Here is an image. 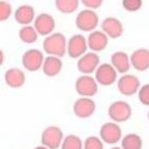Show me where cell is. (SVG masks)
<instances>
[{"label": "cell", "instance_id": "6da1fadb", "mask_svg": "<svg viewBox=\"0 0 149 149\" xmlns=\"http://www.w3.org/2000/svg\"><path fill=\"white\" fill-rule=\"evenodd\" d=\"M68 43L66 37L61 33L47 36L43 42V49L47 55L63 57L67 53Z\"/></svg>", "mask_w": 149, "mask_h": 149}, {"label": "cell", "instance_id": "7a4b0ae2", "mask_svg": "<svg viewBox=\"0 0 149 149\" xmlns=\"http://www.w3.org/2000/svg\"><path fill=\"white\" fill-rule=\"evenodd\" d=\"M64 140L63 131L56 125H50L45 128L41 135V143L49 149L61 148Z\"/></svg>", "mask_w": 149, "mask_h": 149}, {"label": "cell", "instance_id": "3957f363", "mask_svg": "<svg viewBox=\"0 0 149 149\" xmlns=\"http://www.w3.org/2000/svg\"><path fill=\"white\" fill-rule=\"evenodd\" d=\"M107 114L115 123H124L130 118L132 108L125 101H116L109 106Z\"/></svg>", "mask_w": 149, "mask_h": 149}, {"label": "cell", "instance_id": "277c9868", "mask_svg": "<svg viewBox=\"0 0 149 149\" xmlns=\"http://www.w3.org/2000/svg\"><path fill=\"white\" fill-rule=\"evenodd\" d=\"M98 83L91 75H82L75 82V91L82 97H92L98 92Z\"/></svg>", "mask_w": 149, "mask_h": 149}, {"label": "cell", "instance_id": "5b68a950", "mask_svg": "<svg viewBox=\"0 0 149 149\" xmlns=\"http://www.w3.org/2000/svg\"><path fill=\"white\" fill-rule=\"evenodd\" d=\"M117 88L121 95L131 96L138 93L141 88V81L133 74H123L118 79Z\"/></svg>", "mask_w": 149, "mask_h": 149}, {"label": "cell", "instance_id": "8992f818", "mask_svg": "<svg viewBox=\"0 0 149 149\" xmlns=\"http://www.w3.org/2000/svg\"><path fill=\"white\" fill-rule=\"evenodd\" d=\"M76 26L83 32L94 31L99 23V17L93 10H84L80 11L75 20Z\"/></svg>", "mask_w": 149, "mask_h": 149}, {"label": "cell", "instance_id": "52a82bcc", "mask_svg": "<svg viewBox=\"0 0 149 149\" xmlns=\"http://www.w3.org/2000/svg\"><path fill=\"white\" fill-rule=\"evenodd\" d=\"M44 54L37 49H31L23 54L22 63L24 68L28 72H37L42 69L45 61Z\"/></svg>", "mask_w": 149, "mask_h": 149}, {"label": "cell", "instance_id": "ba28073f", "mask_svg": "<svg viewBox=\"0 0 149 149\" xmlns=\"http://www.w3.org/2000/svg\"><path fill=\"white\" fill-rule=\"evenodd\" d=\"M95 79L98 84L102 86H110L114 84L118 79V72L111 63H102L95 72Z\"/></svg>", "mask_w": 149, "mask_h": 149}, {"label": "cell", "instance_id": "9c48e42d", "mask_svg": "<svg viewBox=\"0 0 149 149\" xmlns=\"http://www.w3.org/2000/svg\"><path fill=\"white\" fill-rule=\"evenodd\" d=\"M100 138L104 143L114 145L122 140L121 127L115 122H107L103 124L100 129Z\"/></svg>", "mask_w": 149, "mask_h": 149}, {"label": "cell", "instance_id": "30bf717a", "mask_svg": "<svg viewBox=\"0 0 149 149\" xmlns=\"http://www.w3.org/2000/svg\"><path fill=\"white\" fill-rule=\"evenodd\" d=\"M88 48L87 39L83 35L75 34L72 36L68 41L67 53L72 59H79L87 53Z\"/></svg>", "mask_w": 149, "mask_h": 149}, {"label": "cell", "instance_id": "8fae6325", "mask_svg": "<svg viewBox=\"0 0 149 149\" xmlns=\"http://www.w3.org/2000/svg\"><path fill=\"white\" fill-rule=\"evenodd\" d=\"M95 102L91 97H82L75 101L72 107L73 113L79 118H88L95 111Z\"/></svg>", "mask_w": 149, "mask_h": 149}, {"label": "cell", "instance_id": "7c38bea8", "mask_svg": "<svg viewBox=\"0 0 149 149\" xmlns=\"http://www.w3.org/2000/svg\"><path fill=\"white\" fill-rule=\"evenodd\" d=\"M100 66V57L95 52H88L77 61V68L84 75H91Z\"/></svg>", "mask_w": 149, "mask_h": 149}, {"label": "cell", "instance_id": "4fadbf2b", "mask_svg": "<svg viewBox=\"0 0 149 149\" xmlns=\"http://www.w3.org/2000/svg\"><path fill=\"white\" fill-rule=\"evenodd\" d=\"M56 26V22L52 15L47 13L38 15L34 20V28L41 36L52 34Z\"/></svg>", "mask_w": 149, "mask_h": 149}, {"label": "cell", "instance_id": "5bb4252c", "mask_svg": "<svg viewBox=\"0 0 149 149\" xmlns=\"http://www.w3.org/2000/svg\"><path fill=\"white\" fill-rule=\"evenodd\" d=\"M131 66L138 72H145L149 69V49H137L130 56Z\"/></svg>", "mask_w": 149, "mask_h": 149}, {"label": "cell", "instance_id": "9a60e30c", "mask_svg": "<svg viewBox=\"0 0 149 149\" xmlns=\"http://www.w3.org/2000/svg\"><path fill=\"white\" fill-rule=\"evenodd\" d=\"M101 27L102 29V32L111 38H118L121 37L124 32V26L122 22L114 17L105 18L102 22Z\"/></svg>", "mask_w": 149, "mask_h": 149}, {"label": "cell", "instance_id": "2e32d148", "mask_svg": "<svg viewBox=\"0 0 149 149\" xmlns=\"http://www.w3.org/2000/svg\"><path fill=\"white\" fill-rule=\"evenodd\" d=\"M4 81L6 84L12 89H19L26 83V75L20 68H12L5 72Z\"/></svg>", "mask_w": 149, "mask_h": 149}, {"label": "cell", "instance_id": "e0dca14e", "mask_svg": "<svg viewBox=\"0 0 149 149\" xmlns=\"http://www.w3.org/2000/svg\"><path fill=\"white\" fill-rule=\"evenodd\" d=\"M88 47L93 52H100L104 50L108 45L107 35L102 31H93L90 33L88 39Z\"/></svg>", "mask_w": 149, "mask_h": 149}, {"label": "cell", "instance_id": "ac0fdd59", "mask_svg": "<svg viewBox=\"0 0 149 149\" xmlns=\"http://www.w3.org/2000/svg\"><path fill=\"white\" fill-rule=\"evenodd\" d=\"M62 67H63V62L61 58L54 56H48L45 59L42 67V71L45 76L53 78L57 76L61 72Z\"/></svg>", "mask_w": 149, "mask_h": 149}, {"label": "cell", "instance_id": "d6986e66", "mask_svg": "<svg viewBox=\"0 0 149 149\" xmlns=\"http://www.w3.org/2000/svg\"><path fill=\"white\" fill-rule=\"evenodd\" d=\"M111 64L116 71L121 74H126L131 66L130 56L124 51L113 53L111 56Z\"/></svg>", "mask_w": 149, "mask_h": 149}, {"label": "cell", "instance_id": "ffe728a7", "mask_svg": "<svg viewBox=\"0 0 149 149\" xmlns=\"http://www.w3.org/2000/svg\"><path fill=\"white\" fill-rule=\"evenodd\" d=\"M34 9L27 4L19 6L15 11V19L16 22L21 25L28 26V24H30L34 20Z\"/></svg>", "mask_w": 149, "mask_h": 149}, {"label": "cell", "instance_id": "44dd1931", "mask_svg": "<svg viewBox=\"0 0 149 149\" xmlns=\"http://www.w3.org/2000/svg\"><path fill=\"white\" fill-rule=\"evenodd\" d=\"M142 146V139L136 133L127 134L121 140L122 149H141Z\"/></svg>", "mask_w": 149, "mask_h": 149}, {"label": "cell", "instance_id": "7402d4cb", "mask_svg": "<svg viewBox=\"0 0 149 149\" xmlns=\"http://www.w3.org/2000/svg\"><path fill=\"white\" fill-rule=\"evenodd\" d=\"M38 32L34 26H24L19 31V38L23 43L31 45L33 44L38 39Z\"/></svg>", "mask_w": 149, "mask_h": 149}, {"label": "cell", "instance_id": "603a6c76", "mask_svg": "<svg viewBox=\"0 0 149 149\" xmlns=\"http://www.w3.org/2000/svg\"><path fill=\"white\" fill-rule=\"evenodd\" d=\"M79 5V0H56V7L62 14L75 12Z\"/></svg>", "mask_w": 149, "mask_h": 149}, {"label": "cell", "instance_id": "cb8c5ba5", "mask_svg": "<svg viewBox=\"0 0 149 149\" xmlns=\"http://www.w3.org/2000/svg\"><path fill=\"white\" fill-rule=\"evenodd\" d=\"M61 149H84V143L80 137L71 134L64 137Z\"/></svg>", "mask_w": 149, "mask_h": 149}, {"label": "cell", "instance_id": "d4e9b609", "mask_svg": "<svg viewBox=\"0 0 149 149\" xmlns=\"http://www.w3.org/2000/svg\"><path fill=\"white\" fill-rule=\"evenodd\" d=\"M103 143L100 137L91 136L85 139L84 142V149H104Z\"/></svg>", "mask_w": 149, "mask_h": 149}, {"label": "cell", "instance_id": "484cf974", "mask_svg": "<svg viewBox=\"0 0 149 149\" xmlns=\"http://www.w3.org/2000/svg\"><path fill=\"white\" fill-rule=\"evenodd\" d=\"M12 14L11 4L6 1L2 0L0 2V21H7Z\"/></svg>", "mask_w": 149, "mask_h": 149}, {"label": "cell", "instance_id": "4316f807", "mask_svg": "<svg viewBox=\"0 0 149 149\" xmlns=\"http://www.w3.org/2000/svg\"><path fill=\"white\" fill-rule=\"evenodd\" d=\"M122 4L127 11L136 12L141 8L142 0H123Z\"/></svg>", "mask_w": 149, "mask_h": 149}, {"label": "cell", "instance_id": "83f0119b", "mask_svg": "<svg viewBox=\"0 0 149 149\" xmlns=\"http://www.w3.org/2000/svg\"><path fill=\"white\" fill-rule=\"evenodd\" d=\"M138 99L142 105L149 107V84L141 86L138 91Z\"/></svg>", "mask_w": 149, "mask_h": 149}, {"label": "cell", "instance_id": "f1b7e54d", "mask_svg": "<svg viewBox=\"0 0 149 149\" xmlns=\"http://www.w3.org/2000/svg\"><path fill=\"white\" fill-rule=\"evenodd\" d=\"M81 3L90 10H95L102 6L103 0H80Z\"/></svg>", "mask_w": 149, "mask_h": 149}, {"label": "cell", "instance_id": "f546056e", "mask_svg": "<svg viewBox=\"0 0 149 149\" xmlns=\"http://www.w3.org/2000/svg\"><path fill=\"white\" fill-rule=\"evenodd\" d=\"M33 149H49V148H46L45 146L42 145V146H38V147H36V148Z\"/></svg>", "mask_w": 149, "mask_h": 149}, {"label": "cell", "instance_id": "4dcf8cb0", "mask_svg": "<svg viewBox=\"0 0 149 149\" xmlns=\"http://www.w3.org/2000/svg\"><path fill=\"white\" fill-rule=\"evenodd\" d=\"M3 63V50H1V64Z\"/></svg>", "mask_w": 149, "mask_h": 149}, {"label": "cell", "instance_id": "1f68e13d", "mask_svg": "<svg viewBox=\"0 0 149 149\" xmlns=\"http://www.w3.org/2000/svg\"><path fill=\"white\" fill-rule=\"evenodd\" d=\"M110 149H122V148H119V147H113V148H112Z\"/></svg>", "mask_w": 149, "mask_h": 149}, {"label": "cell", "instance_id": "d6a6232c", "mask_svg": "<svg viewBox=\"0 0 149 149\" xmlns=\"http://www.w3.org/2000/svg\"><path fill=\"white\" fill-rule=\"evenodd\" d=\"M148 121H149V111H148Z\"/></svg>", "mask_w": 149, "mask_h": 149}]
</instances>
